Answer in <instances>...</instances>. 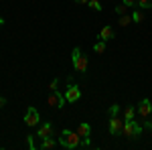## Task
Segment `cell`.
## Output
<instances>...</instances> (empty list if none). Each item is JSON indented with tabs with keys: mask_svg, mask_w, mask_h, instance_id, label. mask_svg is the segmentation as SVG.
Listing matches in <instances>:
<instances>
[{
	"mask_svg": "<svg viewBox=\"0 0 152 150\" xmlns=\"http://www.w3.org/2000/svg\"><path fill=\"white\" fill-rule=\"evenodd\" d=\"M118 112H120V105L118 104H114L110 108V134L112 136H120L122 134V128H124V122L120 120Z\"/></svg>",
	"mask_w": 152,
	"mask_h": 150,
	"instance_id": "6da1fadb",
	"label": "cell"
},
{
	"mask_svg": "<svg viewBox=\"0 0 152 150\" xmlns=\"http://www.w3.org/2000/svg\"><path fill=\"white\" fill-rule=\"evenodd\" d=\"M59 142H61V146H65V148H79L81 136H79L77 132L63 130V132H61V136H59Z\"/></svg>",
	"mask_w": 152,
	"mask_h": 150,
	"instance_id": "7a4b0ae2",
	"label": "cell"
},
{
	"mask_svg": "<svg viewBox=\"0 0 152 150\" xmlns=\"http://www.w3.org/2000/svg\"><path fill=\"white\" fill-rule=\"evenodd\" d=\"M142 134V126L136 124V120H124V128H122V136H126L128 140L140 138Z\"/></svg>",
	"mask_w": 152,
	"mask_h": 150,
	"instance_id": "3957f363",
	"label": "cell"
},
{
	"mask_svg": "<svg viewBox=\"0 0 152 150\" xmlns=\"http://www.w3.org/2000/svg\"><path fill=\"white\" fill-rule=\"evenodd\" d=\"M71 61H73L75 71H79V73H85V71H87V57L81 53V49H79V47H75V49H73Z\"/></svg>",
	"mask_w": 152,
	"mask_h": 150,
	"instance_id": "277c9868",
	"label": "cell"
},
{
	"mask_svg": "<svg viewBox=\"0 0 152 150\" xmlns=\"http://www.w3.org/2000/svg\"><path fill=\"white\" fill-rule=\"evenodd\" d=\"M39 120H41L39 110L31 105V108L26 110V116H24V124H26V126H31V128H35V126H39Z\"/></svg>",
	"mask_w": 152,
	"mask_h": 150,
	"instance_id": "5b68a950",
	"label": "cell"
},
{
	"mask_svg": "<svg viewBox=\"0 0 152 150\" xmlns=\"http://www.w3.org/2000/svg\"><path fill=\"white\" fill-rule=\"evenodd\" d=\"M150 114H152V102L148 97H144L140 104H138V116H140L142 120H148Z\"/></svg>",
	"mask_w": 152,
	"mask_h": 150,
	"instance_id": "8992f818",
	"label": "cell"
},
{
	"mask_svg": "<svg viewBox=\"0 0 152 150\" xmlns=\"http://www.w3.org/2000/svg\"><path fill=\"white\" fill-rule=\"evenodd\" d=\"M79 97H81V91H79V87H77V85H75V83H73V81L69 79V85H67V91H65V100L73 104V102H77Z\"/></svg>",
	"mask_w": 152,
	"mask_h": 150,
	"instance_id": "52a82bcc",
	"label": "cell"
},
{
	"mask_svg": "<svg viewBox=\"0 0 152 150\" xmlns=\"http://www.w3.org/2000/svg\"><path fill=\"white\" fill-rule=\"evenodd\" d=\"M65 102H67V100H65V95H61L57 89L49 95V105H53V108H63Z\"/></svg>",
	"mask_w": 152,
	"mask_h": 150,
	"instance_id": "ba28073f",
	"label": "cell"
},
{
	"mask_svg": "<svg viewBox=\"0 0 152 150\" xmlns=\"http://www.w3.org/2000/svg\"><path fill=\"white\" fill-rule=\"evenodd\" d=\"M37 136H39L41 140H43V138H51V136H55V134H53V126H51L49 122L41 124V126H39V134H37Z\"/></svg>",
	"mask_w": 152,
	"mask_h": 150,
	"instance_id": "9c48e42d",
	"label": "cell"
},
{
	"mask_svg": "<svg viewBox=\"0 0 152 150\" xmlns=\"http://www.w3.org/2000/svg\"><path fill=\"white\" fill-rule=\"evenodd\" d=\"M81 138H89V134H91V128H89V124L87 122H81L79 126H77V130H75Z\"/></svg>",
	"mask_w": 152,
	"mask_h": 150,
	"instance_id": "30bf717a",
	"label": "cell"
},
{
	"mask_svg": "<svg viewBox=\"0 0 152 150\" xmlns=\"http://www.w3.org/2000/svg\"><path fill=\"white\" fill-rule=\"evenodd\" d=\"M110 39H114V29L112 26H104L99 31V41H110Z\"/></svg>",
	"mask_w": 152,
	"mask_h": 150,
	"instance_id": "8fae6325",
	"label": "cell"
},
{
	"mask_svg": "<svg viewBox=\"0 0 152 150\" xmlns=\"http://www.w3.org/2000/svg\"><path fill=\"white\" fill-rule=\"evenodd\" d=\"M41 148H43V150L55 148V138H53V136H51V138H43V142H41Z\"/></svg>",
	"mask_w": 152,
	"mask_h": 150,
	"instance_id": "7c38bea8",
	"label": "cell"
},
{
	"mask_svg": "<svg viewBox=\"0 0 152 150\" xmlns=\"http://www.w3.org/2000/svg\"><path fill=\"white\" fill-rule=\"evenodd\" d=\"M134 116H136V108H134V105H126V110H124V120H134Z\"/></svg>",
	"mask_w": 152,
	"mask_h": 150,
	"instance_id": "4fadbf2b",
	"label": "cell"
},
{
	"mask_svg": "<svg viewBox=\"0 0 152 150\" xmlns=\"http://www.w3.org/2000/svg\"><path fill=\"white\" fill-rule=\"evenodd\" d=\"M144 20V12H142V8H138V10L132 12V23H142Z\"/></svg>",
	"mask_w": 152,
	"mask_h": 150,
	"instance_id": "5bb4252c",
	"label": "cell"
},
{
	"mask_svg": "<svg viewBox=\"0 0 152 150\" xmlns=\"http://www.w3.org/2000/svg\"><path fill=\"white\" fill-rule=\"evenodd\" d=\"M130 23H132V14H130V16H128V14H122V16H120V23H118V24H120V26H128Z\"/></svg>",
	"mask_w": 152,
	"mask_h": 150,
	"instance_id": "9a60e30c",
	"label": "cell"
},
{
	"mask_svg": "<svg viewBox=\"0 0 152 150\" xmlns=\"http://www.w3.org/2000/svg\"><path fill=\"white\" fill-rule=\"evenodd\" d=\"M138 8H142V10L152 8V0H138Z\"/></svg>",
	"mask_w": 152,
	"mask_h": 150,
	"instance_id": "2e32d148",
	"label": "cell"
},
{
	"mask_svg": "<svg viewBox=\"0 0 152 150\" xmlns=\"http://www.w3.org/2000/svg\"><path fill=\"white\" fill-rule=\"evenodd\" d=\"M94 51H95V53H104V51H105V41L95 43V45H94Z\"/></svg>",
	"mask_w": 152,
	"mask_h": 150,
	"instance_id": "e0dca14e",
	"label": "cell"
},
{
	"mask_svg": "<svg viewBox=\"0 0 152 150\" xmlns=\"http://www.w3.org/2000/svg\"><path fill=\"white\" fill-rule=\"evenodd\" d=\"M126 12H128V6H126L124 2H122V4H118V6H116V14H120V16H122V14H126Z\"/></svg>",
	"mask_w": 152,
	"mask_h": 150,
	"instance_id": "ac0fdd59",
	"label": "cell"
},
{
	"mask_svg": "<svg viewBox=\"0 0 152 150\" xmlns=\"http://www.w3.org/2000/svg\"><path fill=\"white\" fill-rule=\"evenodd\" d=\"M87 6H89V8H94V10H102L99 0H89V2H87Z\"/></svg>",
	"mask_w": 152,
	"mask_h": 150,
	"instance_id": "d6986e66",
	"label": "cell"
},
{
	"mask_svg": "<svg viewBox=\"0 0 152 150\" xmlns=\"http://www.w3.org/2000/svg\"><path fill=\"white\" fill-rule=\"evenodd\" d=\"M49 89H51V91H55V89H57V79H53L51 83H49Z\"/></svg>",
	"mask_w": 152,
	"mask_h": 150,
	"instance_id": "ffe728a7",
	"label": "cell"
},
{
	"mask_svg": "<svg viewBox=\"0 0 152 150\" xmlns=\"http://www.w3.org/2000/svg\"><path fill=\"white\" fill-rule=\"evenodd\" d=\"M124 4H126V6H136L138 0H124Z\"/></svg>",
	"mask_w": 152,
	"mask_h": 150,
	"instance_id": "44dd1931",
	"label": "cell"
},
{
	"mask_svg": "<svg viewBox=\"0 0 152 150\" xmlns=\"http://www.w3.org/2000/svg\"><path fill=\"white\" fill-rule=\"evenodd\" d=\"M144 128H148V130H152V120H144Z\"/></svg>",
	"mask_w": 152,
	"mask_h": 150,
	"instance_id": "7402d4cb",
	"label": "cell"
},
{
	"mask_svg": "<svg viewBox=\"0 0 152 150\" xmlns=\"http://www.w3.org/2000/svg\"><path fill=\"white\" fill-rule=\"evenodd\" d=\"M2 105H6V97H2V95H0V108H2Z\"/></svg>",
	"mask_w": 152,
	"mask_h": 150,
	"instance_id": "603a6c76",
	"label": "cell"
},
{
	"mask_svg": "<svg viewBox=\"0 0 152 150\" xmlns=\"http://www.w3.org/2000/svg\"><path fill=\"white\" fill-rule=\"evenodd\" d=\"M77 2H81V4H87V2H89V0H77Z\"/></svg>",
	"mask_w": 152,
	"mask_h": 150,
	"instance_id": "cb8c5ba5",
	"label": "cell"
},
{
	"mask_svg": "<svg viewBox=\"0 0 152 150\" xmlns=\"http://www.w3.org/2000/svg\"><path fill=\"white\" fill-rule=\"evenodd\" d=\"M2 23H4V18H2V16H0V26H2Z\"/></svg>",
	"mask_w": 152,
	"mask_h": 150,
	"instance_id": "d4e9b609",
	"label": "cell"
}]
</instances>
